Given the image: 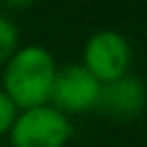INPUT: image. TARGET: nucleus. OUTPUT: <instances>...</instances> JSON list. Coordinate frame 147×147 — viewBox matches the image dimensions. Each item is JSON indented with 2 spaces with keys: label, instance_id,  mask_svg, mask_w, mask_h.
Wrapping results in <instances>:
<instances>
[{
  "label": "nucleus",
  "instance_id": "f257e3e1",
  "mask_svg": "<svg viewBox=\"0 0 147 147\" xmlns=\"http://www.w3.org/2000/svg\"><path fill=\"white\" fill-rule=\"evenodd\" d=\"M56 65L52 54L41 46H26L13 52L5 67V93L15 106L35 108L50 100Z\"/></svg>",
  "mask_w": 147,
  "mask_h": 147
},
{
  "label": "nucleus",
  "instance_id": "f03ea898",
  "mask_svg": "<svg viewBox=\"0 0 147 147\" xmlns=\"http://www.w3.org/2000/svg\"><path fill=\"white\" fill-rule=\"evenodd\" d=\"M9 132L13 147H63L74 128L65 113L43 104L18 115Z\"/></svg>",
  "mask_w": 147,
  "mask_h": 147
},
{
  "label": "nucleus",
  "instance_id": "7ed1b4c3",
  "mask_svg": "<svg viewBox=\"0 0 147 147\" xmlns=\"http://www.w3.org/2000/svg\"><path fill=\"white\" fill-rule=\"evenodd\" d=\"M102 82L80 63L56 69L50 100L61 113H84L97 106Z\"/></svg>",
  "mask_w": 147,
  "mask_h": 147
},
{
  "label": "nucleus",
  "instance_id": "20e7f679",
  "mask_svg": "<svg viewBox=\"0 0 147 147\" xmlns=\"http://www.w3.org/2000/svg\"><path fill=\"white\" fill-rule=\"evenodd\" d=\"M132 50L130 43L117 30H97L84 46V67L100 82H110L128 74Z\"/></svg>",
  "mask_w": 147,
  "mask_h": 147
},
{
  "label": "nucleus",
  "instance_id": "39448f33",
  "mask_svg": "<svg viewBox=\"0 0 147 147\" xmlns=\"http://www.w3.org/2000/svg\"><path fill=\"white\" fill-rule=\"evenodd\" d=\"M147 104V87L138 76L123 74L121 78L102 82L97 108L115 119L128 121L143 113Z\"/></svg>",
  "mask_w": 147,
  "mask_h": 147
},
{
  "label": "nucleus",
  "instance_id": "423d86ee",
  "mask_svg": "<svg viewBox=\"0 0 147 147\" xmlns=\"http://www.w3.org/2000/svg\"><path fill=\"white\" fill-rule=\"evenodd\" d=\"M18 48V26L11 18L0 13V61H9Z\"/></svg>",
  "mask_w": 147,
  "mask_h": 147
},
{
  "label": "nucleus",
  "instance_id": "0eeeda50",
  "mask_svg": "<svg viewBox=\"0 0 147 147\" xmlns=\"http://www.w3.org/2000/svg\"><path fill=\"white\" fill-rule=\"evenodd\" d=\"M15 117H18V106L5 91H0V134L9 132Z\"/></svg>",
  "mask_w": 147,
  "mask_h": 147
}]
</instances>
